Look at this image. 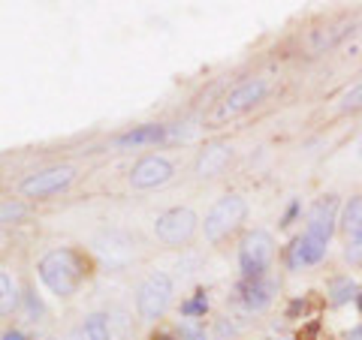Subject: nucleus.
Masks as SVG:
<instances>
[{
    "mask_svg": "<svg viewBox=\"0 0 362 340\" xmlns=\"http://www.w3.org/2000/svg\"><path fill=\"white\" fill-rule=\"evenodd\" d=\"M15 301H19V296H15V280L6 271H0V316L12 313Z\"/></svg>",
    "mask_w": 362,
    "mask_h": 340,
    "instance_id": "2eb2a0df",
    "label": "nucleus"
},
{
    "mask_svg": "<svg viewBox=\"0 0 362 340\" xmlns=\"http://www.w3.org/2000/svg\"><path fill=\"white\" fill-rule=\"evenodd\" d=\"M181 340H208V337L196 322H184V326H181Z\"/></svg>",
    "mask_w": 362,
    "mask_h": 340,
    "instance_id": "aec40b11",
    "label": "nucleus"
},
{
    "mask_svg": "<svg viewBox=\"0 0 362 340\" xmlns=\"http://www.w3.org/2000/svg\"><path fill=\"white\" fill-rule=\"evenodd\" d=\"M357 304H359V313H362V292H359V298H357Z\"/></svg>",
    "mask_w": 362,
    "mask_h": 340,
    "instance_id": "393cba45",
    "label": "nucleus"
},
{
    "mask_svg": "<svg viewBox=\"0 0 362 340\" xmlns=\"http://www.w3.org/2000/svg\"><path fill=\"white\" fill-rule=\"evenodd\" d=\"M269 94V81L266 79H245L241 85H236L230 94L217 103V109L211 112V124H226V120L251 112L256 103H263V96Z\"/></svg>",
    "mask_w": 362,
    "mask_h": 340,
    "instance_id": "f03ea898",
    "label": "nucleus"
},
{
    "mask_svg": "<svg viewBox=\"0 0 362 340\" xmlns=\"http://www.w3.org/2000/svg\"><path fill=\"white\" fill-rule=\"evenodd\" d=\"M317 331H320V326H317V322H311V326H308L305 331H299V340H314Z\"/></svg>",
    "mask_w": 362,
    "mask_h": 340,
    "instance_id": "4be33fe9",
    "label": "nucleus"
},
{
    "mask_svg": "<svg viewBox=\"0 0 362 340\" xmlns=\"http://www.w3.org/2000/svg\"><path fill=\"white\" fill-rule=\"evenodd\" d=\"M362 109V81H357L350 90H344L338 100V112H357Z\"/></svg>",
    "mask_w": 362,
    "mask_h": 340,
    "instance_id": "a211bd4d",
    "label": "nucleus"
},
{
    "mask_svg": "<svg viewBox=\"0 0 362 340\" xmlns=\"http://www.w3.org/2000/svg\"><path fill=\"white\" fill-rule=\"evenodd\" d=\"M335 223H338V202H335V196H326V199L314 202L311 214H308V229L305 232L329 244L332 232H335Z\"/></svg>",
    "mask_w": 362,
    "mask_h": 340,
    "instance_id": "9d476101",
    "label": "nucleus"
},
{
    "mask_svg": "<svg viewBox=\"0 0 362 340\" xmlns=\"http://www.w3.org/2000/svg\"><path fill=\"white\" fill-rule=\"evenodd\" d=\"M341 232L347 238V259L362 262V196H350L341 214Z\"/></svg>",
    "mask_w": 362,
    "mask_h": 340,
    "instance_id": "6e6552de",
    "label": "nucleus"
},
{
    "mask_svg": "<svg viewBox=\"0 0 362 340\" xmlns=\"http://www.w3.org/2000/svg\"><path fill=\"white\" fill-rule=\"evenodd\" d=\"M85 337H88V340H112V331H109V322H106V316H100V313L88 316V322H85Z\"/></svg>",
    "mask_w": 362,
    "mask_h": 340,
    "instance_id": "f3484780",
    "label": "nucleus"
},
{
    "mask_svg": "<svg viewBox=\"0 0 362 340\" xmlns=\"http://www.w3.org/2000/svg\"><path fill=\"white\" fill-rule=\"evenodd\" d=\"M272 256H275V241H272L269 232L263 229H254L248 232L245 241H241L239 247V268L241 274L248 277V280H254V277H263L272 262Z\"/></svg>",
    "mask_w": 362,
    "mask_h": 340,
    "instance_id": "39448f33",
    "label": "nucleus"
},
{
    "mask_svg": "<svg viewBox=\"0 0 362 340\" xmlns=\"http://www.w3.org/2000/svg\"><path fill=\"white\" fill-rule=\"evenodd\" d=\"M353 292H357V283H353L350 277H338V280H332V286H329V301L332 304H344V301L353 298Z\"/></svg>",
    "mask_w": 362,
    "mask_h": 340,
    "instance_id": "dca6fc26",
    "label": "nucleus"
},
{
    "mask_svg": "<svg viewBox=\"0 0 362 340\" xmlns=\"http://www.w3.org/2000/svg\"><path fill=\"white\" fill-rule=\"evenodd\" d=\"M196 226H200V220H196V214L191 208H169L166 214L157 217L154 223V235L163 241V244H184V241L193 238Z\"/></svg>",
    "mask_w": 362,
    "mask_h": 340,
    "instance_id": "423d86ee",
    "label": "nucleus"
},
{
    "mask_svg": "<svg viewBox=\"0 0 362 340\" xmlns=\"http://www.w3.org/2000/svg\"><path fill=\"white\" fill-rule=\"evenodd\" d=\"M245 214H248V202L241 199V196H236V193L221 196V199L208 208L206 220H202L206 238L208 241H221L224 235H230V232L245 220Z\"/></svg>",
    "mask_w": 362,
    "mask_h": 340,
    "instance_id": "20e7f679",
    "label": "nucleus"
},
{
    "mask_svg": "<svg viewBox=\"0 0 362 340\" xmlns=\"http://www.w3.org/2000/svg\"><path fill=\"white\" fill-rule=\"evenodd\" d=\"M154 340H169V337H166V335H157V337H154Z\"/></svg>",
    "mask_w": 362,
    "mask_h": 340,
    "instance_id": "a878e982",
    "label": "nucleus"
},
{
    "mask_svg": "<svg viewBox=\"0 0 362 340\" xmlns=\"http://www.w3.org/2000/svg\"><path fill=\"white\" fill-rule=\"evenodd\" d=\"M275 296H278V280H272V277L263 274V277L248 280V286L241 289V304H245V311L260 313L272 304V298Z\"/></svg>",
    "mask_w": 362,
    "mask_h": 340,
    "instance_id": "9b49d317",
    "label": "nucleus"
},
{
    "mask_svg": "<svg viewBox=\"0 0 362 340\" xmlns=\"http://www.w3.org/2000/svg\"><path fill=\"white\" fill-rule=\"evenodd\" d=\"M166 135H169V130L160 124H145V127H136V130L118 135V145L121 148H136V145H157V142H163Z\"/></svg>",
    "mask_w": 362,
    "mask_h": 340,
    "instance_id": "4468645a",
    "label": "nucleus"
},
{
    "mask_svg": "<svg viewBox=\"0 0 362 340\" xmlns=\"http://www.w3.org/2000/svg\"><path fill=\"white\" fill-rule=\"evenodd\" d=\"M230 157H232V151L226 145H208L200 154V160H196V175H200V178L221 175V172L226 169V163H230Z\"/></svg>",
    "mask_w": 362,
    "mask_h": 340,
    "instance_id": "ddd939ff",
    "label": "nucleus"
},
{
    "mask_svg": "<svg viewBox=\"0 0 362 340\" xmlns=\"http://www.w3.org/2000/svg\"><path fill=\"white\" fill-rule=\"evenodd\" d=\"M40 280L49 286L55 296L67 298L79 289L82 283V265L73 250H51L40 259Z\"/></svg>",
    "mask_w": 362,
    "mask_h": 340,
    "instance_id": "f257e3e1",
    "label": "nucleus"
},
{
    "mask_svg": "<svg viewBox=\"0 0 362 340\" xmlns=\"http://www.w3.org/2000/svg\"><path fill=\"white\" fill-rule=\"evenodd\" d=\"M347 340H362V326H359V328H353L350 335H347Z\"/></svg>",
    "mask_w": 362,
    "mask_h": 340,
    "instance_id": "b1692460",
    "label": "nucleus"
},
{
    "mask_svg": "<svg viewBox=\"0 0 362 340\" xmlns=\"http://www.w3.org/2000/svg\"><path fill=\"white\" fill-rule=\"evenodd\" d=\"M3 340H25V335H21V331H6Z\"/></svg>",
    "mask_w": 362,
    "mask_h": 340,
    "instance_id": "5701e85b",
    "label": "nucleus"
},
{
    "mask_svg": "<svg viewBox=\"0 0 362 340\" xmlns=\"http://www.w3.org/2000/svg\"><path fill=\"white\" fill-rule=\"evenodd\" d=\"M326 256V241L314 238V235H299L296 241H293L290 247V265L299 268V265H317V262Z\"/></svg>",
    "mask_w": 362,
    "mask_h": 340,
    "instance_id": "f8f14e48",
    "label": "nucleus"
},
{
    "mask_svg": "<svg viewBox=\"0 0 362 340\" xmlns=\"http://www.w3.org/2000/svg\"><path fill=\"white\" fill-rule=\"evenodd\" d=\"M169 301H172V277L163 274V271L148 274L139 283V289H136V311L145 322L160 319L166 307H169Z\"/></svg>",
    "mask_w": 362,
    "mask_h": 340,
    "instance_id": "7ed1b4c3",
    "label": "nucleus"
},
{
    "mask_svg": "<svg viewBox=\"0 0 362 340\" xmlns=\"http://www.w3.org/2000/svg\"><path fill=\"white\" fill-rule=\"evenodd\" d=\"M73 178H75L73 166H55V169L36 172V175H30V178L21 181V193L30 196V199H43V196H51V193L64 190Z\"/></svg>",
    "mask_w": 362,
    "mask_h": 340,
    "instance_id": "0eeeda50",
    "label": "nucleus"
},
{
    "mask_svg": "<svg viewBox=\"0 0 362 340\" xmlns=\"http://www.w3.org/2000/svg\"><path fill=\"white\" fill-rule=\"evenodd\" d=\"M206 307H208V301L200 292L196 298H191V301H184V304H181V313H184V316H200V313H206Z\"/></svg>",
    "mask_w": 362,
    "mask_h": 340,
    "instance_id": "6ab92c4d",
    "label": "nucleus"
},
{
    "mask_svg": "<svg viewBox=\"0 0 362 340\" xmlns=\"http://www.w3.org/2000/svg\"><path fill=\"white\" fill-rule=\"evenodd\" d=\"M172 178V163L166 157H142L130 172V184L136 190H151V187H160Z\"/></svg>",
    "mask_w": 362,
    "mask_h": 340,
    "instance_id": "1a4fd4ad",
    "label": "nucleus"
},
{
    "mask_svg": "<svg viewBox=\"0 0 362 340\" xmlns=\"http://www.w3.org/2000/svg\"><path fill=\"white\" fill-rule=\"evenodd\" d=\"M21 214H25V208H21V205H12V202L0 208V220H10V217L15 220V217H21Z\"/></svg>",
    "mask_w": 362,
    "mask_h": 340,
    "instance_id": "412c9836",
    "label": "nucleus"
}]
</instances>
